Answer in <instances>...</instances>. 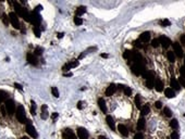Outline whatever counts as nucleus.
Masks as SVG:
<instances>
[{"mask_svg": "<svg viewBox=\"0 0 185 139\" xmlns=\"http://www.w3.org/2000/svg\"><path fill=\"white\" fill-rule=\"evenodd\" d=\"M26 59H27V62L29 64L32 65H37L38 64V58L37 55L33 54V53H27V55H26Z\"/></svg>", "mask_w": 185, "mask_h": 139, "instance_id": "ddd939ff", "label": "nucleus"}, {"mask_svg": "<svg viewBox=\"0 0 185 139\" xmlns=\"http://www.w3.org/2000/svg\"><path fill=\"white\" fill-rule=\"evenodd\" d=\"M64 76H72V74L71 73H65V74H63Z\"/></svg>", "mask_w": 185, "mask_h": 139, "instance_id": "13d9d810", "label": "nucleus"}, {"mask_svg": "<svg viewBox=\"0 0 185 139\" xmlns=\"http://www.w3.org/2000/svg\"><path fill=\"white\" fill-rule=\"evenodd\" d=\"M13 86H14L16 89H19V90H23V87L20 84H18V83H14V85H13Z\"/></svg>", "mask_w": 185, "mask_h": 139, "instance_id": "09e8293b", "label": "nucleus"}, {"mask_svg": "<svg viewBox=\"0 0 185 139\" xmlns=\"http://www.w3.org/2000/svg\"><path fill=\"white\" fill-rule=\"evenodd\" d=\"M123 91H124V94L126 95L127 97H130V96H132V89H131L130 87H127V86H125V87H124Z\"/></svg>", "mask_w": 185, "mask_h": 139, "instance_id": "58836bf2", "label": "nucleus"}, {"mask_svg": "<svg viewBox=\"0 0 185 139\" xmlns=\"http://www.w3.org/2000/svg\"><path fill=\"white\" fill-rule=\"evenodd\" d=\"M179 83H180V85L181 86H183V87H185V78H183L182 76L180 77V79H179Z\"/></svg>", "mask_w": 185, "mask_h": 139, "instance_id": "de8ad7c7", "label": "nucleus"}, {"mask_svg": "<svg viewBox=\"0 0 185 139\" xmlns=\"http://www.w3.org/2000/svg\"><path fill=\"white\" fill-rule=\"evenodd\" d=\"M181 44L185 45V35H182V36H181Z\"/></svg>", "mask_w": 185, "mask_h": 139, "instance_id": "603ef678", "label": "nucleus"}, {"mask_svg": "<svg viewBox=\"0 0 185 139\" xmlns=\"http://www.w3.org/2000/svg\"><path fill=\"white\" fill-rule=\"evenodd\" d=\"M150 42H151V44H150L151 47H154V48H158L160 46V42H159V39H158V38H154Z\"/></svg>", "mask_w": 185, "mask_h": 139, "instance_id": "7c9ffc66", "label": "nucleus"}, {"mask_svg": "<svg viewBox=\"0 0 185 139\" xmlns=\"http://www.w3.org/2000/svg\"><path fill=\"white\" fill-rule=\"evenodd\" d=\"M131 71H132V73H133L134 75L140 76V75L143 74V73H144L145 71H146V70H145V65L134 63V64H132V65H131Z\"/></svg>", "mask_w": 185, "mask_h": 139, "instance_id": "f03ea898", "label": "nucleus"}, {"mask_svg": "<svg viewBox=\"0 0 185 139\" xmlns=\"http://www.w3.org/2000/svg\"><path fill=\"white\" fill-rule=\"evenodd\" d=\"M101 57H102V58H108V54H106V53H102V54H101Z\"/></svg>", "mask_w": 185, "mask_h": 139, "instance_id": "4d7b16f0", "label": "nucleus"}, {"mask_svg": "<svg viewBox=\"0 0 185 139\" xmlns=\"http://www.w3.org/2000/svg\"><path fill=\"white\" fill-rule=\"evenodd\" d=\"M132 61H134V63L145 65L144 58L142 57V54L138 51H132Z\"/></svg>", "mask_w": 185, "mask_h": 139, "instance_id": "0eeeda50", "label": "nucleus"}, {"mask_svg": "<svg viewBox=\"0 0 185 139\" xmlns=\"http://www.w3.org/2000/svg\"><path fill=\"white\" fill-rule=\"evenodd\" d=\"M6 111H7L6 108L2 107V108H1V112H2V115H3V116H6Z\"/></svg>", "mask_w": 185, "mask_h": 139, "instance_id": "864d4df0", "label": "nucleus"}, {"mask_svg": "<svg viewBox=\"0 0 185 139\" xmlns=\"http://www.w3.org/2000/svg\"><path fill=\"white\" fill-rule=\"evenodd\" d=\"M1 19H2V22L3 24L6 26H8L10 24V20H9V15H6V14H2L1 15Z\"/></svg>", "mask_w": 185, "mask_h": 139, "instance_id": "2f4dec72", "label": "nucleus"}, {"mask_svg": "<svg viewBox=\"0 0 185 139\" xmlns=\"http://www.w3.org/2000/svg\"><path fill=\"white\" fill-rule=\"evenodd\" d=\"M115 91H117V85L114 84H110L107 87V89L105 90V94L106 96H108V97H110V96H113L115 94Z\"/></svg>", "mask_w": 185, "mask_h": 139, "instance_id": "9b49d317", "label": "nucleus"}, {"mask_svg": "<svg viewBox=\"0 0 185 139\" xmlns=\"http://www.w3.org/2000/svg\"><path fill=\"white\" fill-rule=\"evenodd\" d=\"M26 133L29 135V137H32V138H34V139L38 137V134H37V131H36L35 127L33 126L32 123L28 120H27V122H26Z\"/></svg>", "mask_w": 185, "mask_h": 139, "instance_id": "423d86ee", "label": "nucleus"}, {"mask_svg": "<svg viewBox=\"0 0 185 139\" xmlns=\"http://www.w3.org/2000/svg\"><path fill=\"white\" fill-rule=\"evenodd\" d=\"M160 25L162 26V27H168V26L171 25V22L168 19H164V20H162V21H160Z\"/></svg>", "mask_w": 185, "mask_h": 139, "instance_id": "473e14b6", "label": "nucleus"}, {"mask_svg": "<svg viewBox=\"0 0 185 139\" xmlns=\"http://www.w3.org/2000/svg\"><path fill=\"white\" fill-rule=\"evenodd\" d=\"M2 101H3V100L1 99V97H0V104H1V102H2Z\"/></svg>", "mask_w": 185, "mask_h": 139, "instance_id": "0e129e2a", "label": "nucleus"}, {"mask_svg": "<svg viewBox=\"0 0 185 139\" xmlns=\"http://www.w3.org/2000/svg\"><path fill=\"white\" fill-rule=\"evenodd\" d=\"M163 114H164V116H167V117H171L172 116V112H171V110L169 108H163Z\"/></svg>", "mask_w": 185, "mask_h": 139, "instance_id": "72a5a7b5", "label": "nucleus"}, {"mask_svg": "<svg viewBox=\"0 0 185 139\" xmlns=\"http://www.w3.org/2000/svg\"><path fill=\"white\" fill-rule=\"evenodd\" d=\"M141 42H148L150 41V33L149 32H144L140 35V39H138Z\"/></svg>", "mask_w": 185, "mask_h": 139, "instance_id": "dca6fc26", "label": "nucleus"}, {"mask_svg": "<svg viewBox=\"0 0 185 139\" xmlns=\"http://www.w3.org/2000/svg\"><path fill=\"white\" fill-rule=\"evenodd\" d=\"M41 9H42V7H41V6H37V8H36V12L39 11V10H41Z\"/></svg>", "mask_w": 185, "mask_h": 139, "instance_id": "6e6d98bb", "label": "nucleus"}, {"mask_svg": "<svg viewBox=\"0 0 185 139\" xmlns=\"http://www.w3.org/2000/svg\"><path fill=\"white\" fill-rule=\"evenodd\" d=\"M5 108L7 110V113H8L9 115H13L14 114V111H15V102H14V100L8 99V100L6 101Z\"/></svg>", "mask_w": 185, "mask_h": 139, "instance_id": "20e7f679", "label": "nucleus"}, {"mask_svg": "<svg viewBox=\"0 0 185 139\" xmlns=\"http://www.w3.org/2000/svg\"><path fill=\"white\" fill-rule=\"evenodd\" d=\"M145 84H146V86L149 89H151V88H154V86H155V82H154V77H150V78H148V79H146L145 81Z\"/></svg>", "mask_w": 185, "mask_h": 139, "instance_id": "bb28decb", "label": "nucleus"}, {"mask_svg": "<svg viewBox=\"0 0 185 139\" xmlns=\"http://www.w3.org/2000/svg\"><path fill=\"white\" fill-rule=\"evenodd\" d=\"M21 139H29L28 137H23V138H21Z\"/></svg>", "mask_w": 185, "mask_h": 139, "instance_id": "e2e57ef3", "label": "nucleus"}, {"mask_svg": "<svg viewBox=\"0 0 185 139\" xmlns=\"http://www.w3.org/2000/svg\"><path fill=\"white\" fill-rule=\"evenodd\" d=\"M164 95H166L167 98H174L175 97V91H174L171 87H169V88L164 89Z\"/></svg>", "mask_w": 185, "mask_h": 139, "instance_id": "aec40b11", "label": "nucleus"}, {"mask_svg": "<svg viewBox=\"0 0 185 139\" xmlns=\"http://www.w3.org/2000/svg\"><path fill=\"white\" fill-rule=\"evenodd\" d=\"M180 138V136H179V134H177V131H172L171 133V135H170V139H179Z\"/></svg>", "mask_w": 185, "mask_h": 139, "instance_id": "ea45409f", "label": "nucleus"}, {"mask_svg": "<svg viewBox=\"0 0 185 139\" xmlns=\"http://www.w3.org/2000/svg\"><path fill=\"white\" fill-rule=\"evenodd\" d=\"M84 55H85L84 53H82V54L80 55V58H78V59H83V58H84Z\"/></svg>", "mask_w": 185, "mask_h": 139, "instance_id": "bf43d9fd", "label": "nucleus"}, {"mask_svg": "<svg viewBox=\"0 0 185 139\" xmlns=\"http://www.w3.org/2000/svg\"><path fill=\"white\" fill-rule=\"evenodd\" d=\"M29 110H31V114L32 115H35L36 114V103L35 101H31V108H29Z\"/></svg>", "mask_w": 185, "mask_h": 139, "instance_id": "c756f323", "label": "nucleus"}, {"mask_svg": "<svg viewBox=\"0 0 185 139\" xmlns=\"http://www.w3.org/2000/svg\"><path fill=\"white\" fill-rule=\"evenodd\" d=\"M170 86H171V88H172L173 90H180V89H181V85H180L179 81H177L176 78H174V77H171Z\"/></svg>", "mask_w": 185, "mask_h": 139, "instance_id": "4468645a", "label": "nucleus"}, {"mask_svg": "<svg viewBox=\"0 0 185 139\" xmlns=\"http://www.w3.org/2000/svg\"><path fill=\"white\" fill-rule=\"evenodd\" d=\"M144 138V135L142 133H136L134 136V139H143Z\"/></svg>", "mask_w": 185, "mask_h": 139, "instance_id": "a18cd8bd", "label": "nucleus"}, {"mask_svg": "<svg viewBox=\"0 0 185 139\" xmlns=\"http://www.w3.org/2000/svg\"><path fill=\"white\" fill-rule=\"evenodd\" d=\"M0 97H1V99L3 101H6V99L8 100V98H9V95H8V92H6V91H2V90H0Z\"/></svg>", "mask_w": 185, "mask_h": 139, "instance_id": "e433bc0d", "label": "nucleus"}, {"mask_svg": "<svg viewBox=\"0 0 185 139\" xmlns=\"http://www.w3.org/2000/svg\"><path fill=\"white\" fill-rule=\"evenodd\" d=\"M155 107H156L157 109H161V108H162V102L156 101V102H155Z\"/></svg>", "mask_w": 185, "mask_h": 139, "instance_id": "49530a36", "label": "nucleus"}, {"mask_svg": "<svg viewBox=\"0 0 185 139\" xmlns=\"http://www.w3.org/2000/svg\"><path fill=\"white\" fill-rule=\"evenodd\" d=\"M69 63H70L71 67L73 68V67H76L77 65H78V61H77V60H74V61H71V62H69Z\"/></svg>", "mask_w": 185, "mask_h": 139, "instance_id": "79ce46f5", "label": "nucleus"}, {"mask_svg": "<svg viewBox=\"0 0 185 139\" xmlns=\"http://www.w3.org/2000/svg\"><path fill=\"white\" fill-rule=\"evenodd\" d=\"M154 87L156 88L157 91L161 92L163 90V83H162V81H161L160 78H157L156 81H155V86H154Z\"/></svg>", "mask_w": 185, "mask_h": 139, "instance_id": "6ab92c4d", "label": "nucleus"}, {"mask_svg": "<svg viewBox=\"0 0 185 139\" xmlns=\"http://www.w3.org/2000/svg\"><path fill=\"white\" fill-rule=\"evenodd\" d=\"M170 126L173 128V129H177L179 128V122H177L176 118H172L170 122Z\"/></svg>", "mask_w": 185, "mask_h": 139, "instance_id": "cd10ccee", "label": "nucleus"}, {"mask_svg": "<svg viewBox=\"0 0 185 139\" xmlns=\"http://www.w3.org/2000/svg\"><path fill=\"white\" fill-rule=\"evenodd\" d=\"M72 67H71V65H70V63H68V64H65L63 67H62V70H63L64 72H68V71H70Z\"/></svg>", "mask_w": 185, "mask_h": 139, "instance_id": "c03bdc74", "label": "nucleus"}, {"mask_svg": "<svg viewBox=\"0 0 185 139\" xmlns=\"http://www.w3.org/2000/svg\"><path fill=\"white\" fill-rule=\"evenodd\" d=\"M40 21H41L40 16H39V14L36 11L31 13V23H33L35 26H38V24L40 23Z\"/></svg>", "mask_w": 185, "mask_h": 139, "instance_id": "9d476101", "label": "nucleus"}, {"mask_svg": "<svg viewBox=\"0 0 185 139\" xmlns=\"http://www.w3.org/2000/svg\"><path fill=\"white\" fill-rule=\"evenodd\" d=\"M150 112V108H149V105L148 104H145L143 108L141 109V114H142V116H145V115H147L148 113Z\"/></svg>", "mask_w": 185, "mask_h": 139, "instance_id": "393cba45", "label": "nucleus"}, {"mask_svg": "<svg viewBox=\"0 0 185 139\" xmlns=\"http://www.w3.org/2000/svg\"><path fill=\"white\" fill-rule=\"evenodd\" d=\"M123 58H124L127 62H131V61H132V51H131V50H125V51L123 52Z\"/></svg>", "mask_w": 185, "mask_h": 139, "instance_id": "a878e982", "label": "nucleus"}, {"mask_svg": "<svg viewBox=\"0 0 185 139\" xmlns=\"http://www.w3.org/2000/svg\"><path fill=\"white\" fill-rule=\"evenodd\" d=\"M57 117H58V113H56V112H55V113H52V114H51V118H52V121H55Z\"/></svg>", "mask_w": 185, "mask_h": 139, "instance_id": "3c124183", "label": "nucleus"}, {"mask_svg": "<svg viewBox=\"0 0 185 139\" xmlns=\"http://www.w3.org/2000/svg\"><path fill=\"white\" fill-rule=\"evenodd\" d=\"M77 109H78V110H82V109H83V101H78L77 102Z\"/></svg>", "mask_w": 185, "mask_h": 139, "instance_id": "8fccbe9b", "label": "nucleus"}, {"mask_svg": "<svg viewBox=\"0 0 185 139\" xmlns=\"http://www.w3.org/2000/svg\"><path fill=\"white\" fill-rule=\"evenodd\" d=\"M133 45H134V47H136V48H143V45H142V42L140 40L133 41Z\"/></svg>", "mask_w": 185, "mask_h": 139, "instance_id": "a19ab883", "label": "nucleus"}, {"mask_svg": "<svg viewBox=\"0 0 185 139\" xmlns=\"http://www.w3.org/2000/svg\"><path fill=\"white\" fill-rule=\"evenodd\" d=\"M167 58H168V61H170L171 63H174L175 62V54H174L173 51H168L167 52Z\"/></svg>", "mask_w": 185, "mask_h": 139, "instance_id": "5701e85b", "label": "nucleus"}, {"mask_svg": "<svg viewBox=\"0 0 185 139\" xmlns=\"http://www.w3.org/2000/svg\"><path fill=\"white\" fill-rule=\"evenodd\" d=\"M42 53V48H40V47H37L36 48V50H35V55H40Z\"/></svg>", "mask_w": 185, "mask_h": 139, "instance_id": "37998d69", "label": "nucleus"}, {"mask_svg": "<svg viewBox=\"0 0 185 139\" xmlns=\"http://www.w3.org/2000/svg\"><path fill=\"white\" fill-rule=\"evenodd\" d=\"M85 12H86V8H85V7H78L76 9V16L83 15Z\"/></svg>", "mask_w": 185, "mask_h": 139, "instance_id": "c85d7f7f", "label": "nucleus"}, {"mask_svg": "<svg viewBox=\"0 0 185 139\" xmlns=\"http://www.w3.org/2000/svg\"><path fill=\"white\" fill-rule=\"evenodd\" d=\"M159 42H160V45L162 46L163 48H169L170 47V45L172 44V42H171V39L169 38V37H167V36H160L159 38Z\"/></svg>", "mask_w": 185, "mask_h": 139, "instance_id": "6e6552de", "label": "nucleus"}, {"mask_svg": "<svg viewBox=\"0 0 185 139\" xmlns=\"http://www.w3.org/2000/svg\"><path fill=\"white\" fill-rule=\"evenodd\" d=\"M183 58H184V66H185V53H184V57Z\"/></svg>", "mask_w": 185, "mask_h": 139, "instance_id": "680f3d73", "label": "nucleus"}, {"mask_svg": "<svg viewBox=\"0 0 185 139\" xmlns=\"http://www.w3.org/2000/svg\"><path fill=\"white\" fill-rule=\"evenodd\" d=\"M117 128H118L119 133H120L123 137H127V136H128V129L126 128V126H125V125H123V124H119Z\"/></svg>", "mask_w": 185, "mask_h": 139, "instance_id": "2eb2a0df", "label": "nucleus"}, {"mask_svg": "<svg viewBox=\"0 0 185 139\" xmlns=\"http://www.w3.org/2000/svg\"><path fill=\"white\" fill-rule=\"evenodd\" d=\"M15 116L18 118V121L20 122L21 124H26L27 122V118H26V115H25V110L23 108V105H19L15 110Z\"/></svg>", "mask_w": 185, "mask_h": 139, "instance_id": "f257e3e1", "label": "nucleus"}, {"mask_svg": "<svg viewBox=\"0 0 185 139\" xmlns=\"http://www.w3.org/2000/svg\"><path fill=\"white\" fill-rule=\"evenodd\" d=\"M98 139H106V137H104V136H99Z\"/></svg>", "mask_w": 185, "mask_h": 139, "instance_id": "052dcab7", "label": "nucleus"}, {"mask_svg": "<svg viewBox=\"0 0 185 139\" xmlns=\"http://www.w3.org/2000/svg\"><path fill=\"white\" fill-rule=\"evenodd\" d=\"M106 122H107V125L110 127L111 130H115V123H114V120L112 118V116L107 115V117H106Z\"/></svg>", "mask_w": 185, "mask_h": 139, "instance_id": "a211bd4d", "label": "nucleus"}, {"mask_svg": "<svg viewBox=\"0 0 185 139\" xmlns=\"http://www.w3.org/2000/svg\"><path fill=\"white\" fill-rule=\"evenodd\" d=\"M145 125H146V123H145V118L142 116L140 120H138V122H137V129L138 130L145 129Z\"/></svg>", "mask_w": 185, "mask_h": 139, "instance_id": "4be33fe9", "label": "nucleus"}, {"mask_svg": "<svg viewBox=\"0 0 185 139\" xmlns=\"http://www.w3.org/2000/svg\"><path fill=\"white\" fill-rule=\"evenodd\" d=\"M98 107H99V109L101 110L102 113H107V112H108L107 104H106V102H105V100H104L102 98H99V99H98Z\"/></svg>", "mask_w": 185, "mask_h": 139, "instance_id": "f3484780", "label": "nucleus"}, {"mask_svg": "<svg viewBox=\"0 0 185 139\" xmlns=\"http://www.w3.org/2000/svg\"><path fill=\"white\" fill-rule=\"evenodd\" d=\"M62 138L63 139H76V136H75V134L72 131L71 129H64V131L62 133Z\"/></svg>", "mask_w": 185, "mask_h": 139, "instance_id": "f8f14e48", "label": "nucleus"}, {"mask_svg": "<svg viewBox=\"0 0 185 139\" xmlns=\"http://www.w3.org/2000/svg\"><path fill=\"white\" fill-rule=\"evenodd\" d=\"M63 35H64L63 33H58V34H57V37H58V38H62V37H63Z\"/></svg>", "mask_w": 185, "mask_h": 139, "instance_id": "5fc2aeb1", "label": "nucleus"}, {"mask_svg": "<svg viewBox=\"0 0 185 139\" xmlns=\"http://www.w3.org/2000/svg\"><path fill=\"white\" fill-rule=\"evenodd\" d=\"M33 32H34V34L36 35V37H40L41 32H40V28H39V26H34V28H33Z\"/></svg>", "mask_w": 185, "mask_h": 139, "instance_id": "f704fd0d", "label": "nucleus"}, {"mask_svg": "<svg viewBox=\"0 0 185 139\" xmlns=\"http://www.w3.org/2000/svg\"><path fill=\"white\" fill-rule=\"evenodd\" d=\"M172 47H173V52L175 54V57L177 58H182L184 57V51H183V48L179 42L175 41V42H172Z\"/></svg>", "mask_w": 185, "mask_h": 139, "instance_id": "39448f33", "label": "nucleus"}, {"mask_svg": "<svg viewBox=\"0 0 185 139\" xmlns=\"http://www.w3.org/2000/svg\"><path fill=\"white\" fill-rule=\"evenodd\" d=\"M134 102H135V105H136L137 109H140V110H141V109L143 108V107H142V99H141V96H140V95H136V96H135Z\"/></svg>", "mask_w": 185, "mask_h": 139, "instance_id": "b1692460", "label": "nucleus"}, {"mask_svg": "<svg viewBox=\"0 0 185 139\" xmlns=\"http://www.w3.org/2000/svg\"><path fill=\"white\" fill-rule=\"evenodd\" d=\"M51 94H52V96H54V97L59 98V90H58L57 87H52V88H51Z\"/></svg>", "mask_w": 185, "mask_h": 139, "instance_id": "4c0bfd02", "label": "nucleus"}, {"mask_svg": "<svg viewBox=\"0 0 185 139\" xmlns=\"http://www.w3.org/2000/svg\"><path fill=\"white\" fill-rule=\"evenodd\" d=\"M40 117L42 120H46L48 117V112H47V105L42 104L41 105V112H40Z\"/></svg>", "mask_w": 185, "mask_h": 139, "instance_id": "412c9836", "label": "nucleus"}, {"mask_svg": "<svg viewBox=\"0 0 185 139\" xmlns=\"http://www.w3.org/2000/svg\"><path fill=\"white\" fill-rule=\"evenodd\" d=\"M76 134H77V137L80 139H88V137H89L88 131L85 129L84 127H78L76 130Z\"/></svg>", "mask_w": 185, "mask_h": 139, "instance_id": "1a4fd4ad", "label": "nucleus"}, {"mask_svg": "<svg viewBox=\"0 0 185 139\" xmlns=\"http://www.w3.org/2000/svg\"><path fill=\"white\" fill-rule=\"evenodd\" d=\"M9 20H10V23H11V25L13 26V27L16 28V29L20 28V20H19V16L15 12L12 11V12L9 13Z\"/></svg>", "mask_w": 185, "mask_h": 139, "instance_id": "7ed1b4c3", "label": "nucleus"}, {"mask_svg": "<svg viewBox=\"0 0 185 139\" xmlns=\"http://www.w3.org/2000/svg\"><path fill=\"white\" fill-rule=\"evenodd\" d=\"M73 21H74V23H75V25H77V26H80V25L83 24V20H82L80 16H75Z\"/></svg>", "mask_w": 185, "mask_h": 139, "instance_id": "c9c22d12", "label": "nucleus"}]
</instances>
